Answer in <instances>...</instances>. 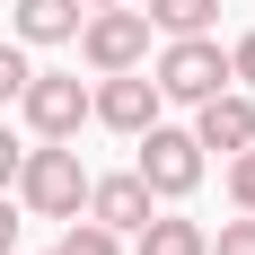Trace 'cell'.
I'll use <instances>...</instances> for the list:
<instances>
[{"label": "cell", "mask_w": 255, "mask_h": 255, "mask_svg": "<svg viewBox=\"0 0 255 255\" xmlns=\"http://www.w3.org/2000/svg\"><path fill=\"white\" fill-rule=\"evenodd\" d=\"M158 97H176V106H203L211 88H229V53L211 44V35H167V53H158Z\"/></svg>", "instance_id": "obj_3"}, {"label": "cell", "mask_w": 255, "mask_h": 255, "mask_svg": "<svg viewBox=\"0 0 255 255\" xmlns=\"http://www.w3.org/2000/svg\"><path fill=\"white\" fill-rule=\"evenodd\" d=\"M132 238H141V255H203V247H211L203 220H167V211H150Z\"/></svg>", "instance_id": "obj_10"}, {"label": "cell", "mask_w": 255, "mask_h": 255, "mask_svg": "<svg viewBox=\"0 0 255 255\" xmlns=\"http://www.w3.org/2000/svg\"><path fill=\"white\" fill-rule=\"evenodd\" d=\"M18 106H26V124H35V141H71V132L88 124V79H71V71H26Z\"/></svg>", "instance_id": "obj_5"}, {"label": "cell", "mask_w": 255, "mask_h": 255, "mask_svg": "<svg viewBox=\"0 0 255 255\" xmlns=\"http://www.w3.org/2000/svg\"><path fill=\"white\" fill-rule=\"evenodd\" d=\"M229 203L255 211V141H247V150H229Z\"/></svg>", "instance_id": "obj_13"}, {"label": "cell", "mask_w": 255, "mask_h": 255, "mask_svg": "<svg viewBox=\"0 0 255 255\" xmlns=\"http://www.w3.org/2000/svg\"><path fill=\"white\" fill-rule=\"evenodd\" d=\"M26 71H35V62H26L18 44H0V106H18V88H26Z\"/></svg>", "instance_id": "obj_14"}, {"label": "cell", "mask_w": 255, "mask_h": 255, "mask_svg": "<svg viewBox=\"0 0 255 255\" xmlns=\"http://www.w3.org/2000/svg\"><path fill=\"white\" fill-rule=\"evenodd\" d=\"M79 18H88L79 0H9V26H18L26 44H71Z\"/></svg>", "instance_id": "obj_9"}, {"label": "cell", "mask_w": 255, "mask_h": 255, "mask_svg": "<svg viewBox=\"0 0 255 255\" xmlns=\"http://www.w3.org/2000/svg\"><path fill=\"white\" fill-rule=\"evenodd\" d=\"M79 211H88V220H106L115 238H132V229L158 211V194H150L141 176H88V203H79Z\"/></svg>", "instance_id": "obj_7"}, {"label": "cell", "mask_w": 255, "mask_h": 255, "mask_svg": "<svg viewBox=\"0 0 255 255\" xmlns=\"http://www.w3.org/2000/svg\"><path fill=\"white\" fill-rule=\"evenodd\" d=\"M132 141H141V167H132V176L150 185L158 203H176V194H194V185H203V141H194V132L150 124V132H132Z\"/></svg>", "instance_id": "obj_4"}, {"label": "cell", "mask_w": 255, "mask_h": 255, "mask_svg": "<svg viewBox=\"0 0 255 255\" xmlns=\"http://www.w3.org/2000/svg\"><path fill=\"white\" fill-rule=\"evenodd\" d=\"M79 9H115V0H79Z\"/></svg>", "instance_id": "obj_19"}, {"label": "cell", "mask_w": 255, "mask_h": 255, "mask_svg": "<svg viewBox=\"0 0 255 255\" xmlns=\"http://www.w3.org/2000/svg\"><path fill=\"white\" fill-rule=\"evenodd\" d=\"M203 255H255V211H247V220H229V229L211 238V247H203Z\"/></svg>", "instance_id": "obj_15"}, {"label": "cell", "mask_w": 255, "mask_h": 255, "mask_svg": "<svg viewBox=\"0 0 255 255\" xmlns=\"http://www.w3.org/2000/svg\"><path fill=\"white\" fill-rule=\"evenodd\" d=\"M194 141H203V150H247V141H255V97L238 88V79L203 97V124H194Z\"/></svg>", "instance_id": "obj_8"}, {"label": "cell", "mask_w": 255, "mask_h": 255, "mask_svg": "<svg viewBox=\"0 0 255 255\" xmlns=\"http://www.w3.org/2000/svg\"><path fill=\"white\" fill-rule=\"evenodd\" d=\"M141 18H150L158 35H211V18H220V0H150Z\"/></svg>", "instance_id": "obj_11"}, {"label": "cell", "mask_w": 255, "mask_h": 255, "mask_svg": "<svg viewBox=\"0 0 255 255\" xmlns=\"http://www.w3.org/2000/svg\"><path fill=\"white\" fill-rule=\"evenodd\" d=\"M18 247V211H9V194H0V255Z\"/></svg>", "instance_id": "obj_18"}, {"label": "cell", "mask_w": 255, "mask_h": 255, "mask_svg": "<svg viewBox=\"0 0 255 255\" xmlns=\"http://www.w3.org/2000/svg\"><path fill=\"white\" fill-rule=\"evenodd\" d=\"M9 185H18V203L35 211V220H71V211L88 203V167H79V150H71V141H44V150H26Z\"/></svg>", "instance_id": "obj_1"}, {"label": "cell", "mask_w": 255, "mask_h": 255, "mask_svg": "<svg viewBox=\"0 0 255 255\" xmlns=\"http://www.w3.org/2000/svg\"><path fill=\"white\" fill-rule=\"evenodd\" d=\"M106 88H88V115H97V124H115V132H150L158 124V79H141V71H97Z\"/></svg>", "instance_id": "obj_6"}, {"label": "cell", "mask_w": 255, "mask_h": 255, "mask_svg": "<svg viewBox=\"0 0 255 255\" xmlns=\"http://www.w3.org/2000/svg\"><path fill=\"white\" fill-rule=\"evenodd\" d=\"M79 53H88V71H141L150 62V18L115 0V9H88L79 18Z\"/></svg>", "instance_id": "obj_2"}, {"label": "cell", "mask_w": 255, "mask_h": 255, "mask_svg": "<svg viewBox=\"0 0 255 255\" xmlns=\"http://www.w3.org/2000/svg\"><path fill=\"white\" fill-rule=\"evenodd\" d=\"M229 79H238V88H255V35H238V44H229Z\"/></svg>", "instance_id": "obj_16"}, {"label": "cell", "mask_w": 255, "mask_h": 255, "mask_svg": "<svg viewBox=\"0 0 255 255\" xmlns=\"http://www.w3.org/2000/svg\"><path fill=\"white\" fill-rule=\"evenodd\" d=\"M53 255H124V238L106 229V220H79V211H71V238H62Z\"/></svg>", "instance_id": "obj_12"}, {"label": "cell", "mask_w": 255, "mask_h": 255, "mask_svg": "<svg viewBox=\"0 0 255 255\" xmlns=\"http://www.w3.org/2000/svg\"><path fill=\"white\" fill-rule=\"evenodd\" d=\"M18 158H26V150H18V132L0 124V194H9V176H18Z\"/></svg>", "instance_id": "obj_17"}]
</instances>
